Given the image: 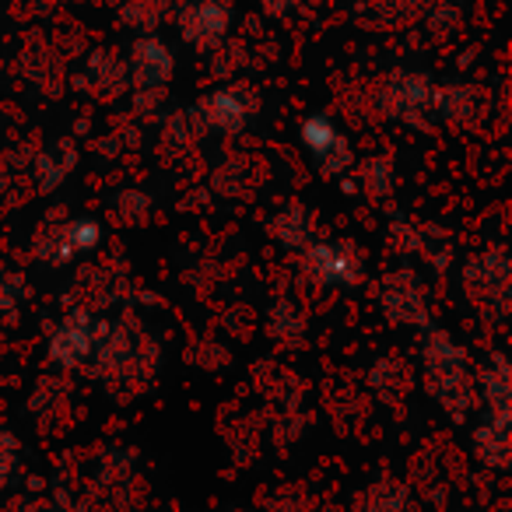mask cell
<instances>
[{"label": "cell", "instance_id": "1", "mask_svg": "<svg viewBox=\"0 0 512 512\" xmlns=\"http://www.w3.org/2000/svg\"><path fill=\"white\" fill-rule=\"evenodd\" d=\"M302 144L323 169H341L348 162V141H344V134L330 116H309L302 123Z\"/></svg>", "mask_w": 512, "mask_h": 512}, {"label": "cell", "instance_id": "2", "mask_svg": "<svg viewBox=\"0 0 512 512\" xmlns=\"http://www.w3.org/2000/svg\"><path fill=\"white\" fill-rule=\"evenodd\" d=\"M355 260H351L348 249L341 246H316L309 253V274H313L320 285H351L355 281Z\"/></svg>", "mask_w": 512, "mask_h": 512}, {"label": "cell", "instance_id": "3", "mask_svg": "<svg viewBox=\"0 0 512 512\" xmlns=\"http://www.w3.org/2000/svg\"><path fill=\"white\" fill-rule=\"evenodd\" d=\"M228 25V15L221 4H214V0H204V4H197L193 11H186L183 15V32L190 43L197 46H211L221 39V32H225Z\"/></svg>", "mask_w": 512, "mask_h": 512}, {"label": "cell", "instance_id": "4", "mask_svg": "<svg viewBox=\"0 0 512 512\" xmlns=\"http://www.w3.org/2000/svg\"><path fill=\"white\" fill-rule=\"evenodd\" d=\"M172 74V53L158 39H141L134 46V78L141 85H165Z\"/></svg>", "mask_w": 512, "mask_h": 512}, {"label": "cell", "instance_id": "5", "mask_svg": "<svg viewBox=\"0 0 512 512\" xmlns=\"http://www.w3.org/2000/svg\"><path fill=\"white\" fill-rule=\"evenodd\" d=\"M246 116H249V106L239 92H214L211 99H207V120H211V127L232 134V130H242Z\"/></svg>", "mask_w": 512, "mask_h": 512}, {"label": "cell", "instance_id": "6", "mask_svg": "<svg viewBox=\"0 0 512 512\" xmlns=\"http://www.w3.org/2000/svg\"><path fill=\"white\" fill-rule=\"evenodd\" d=\"M88 348H92V330L81 323V316L67 320L64 327H60V334L53 337V355H57L60 362H67V365L81 362V358L88 355Z\"/></svg>", "mask_w": 512, "mask_h": 512}, {"label": "cell", "instance_id": "7", "mask_svg": "<svg viewBox=\"0 0 512 512\" xmlns=\"http://www.w3.org/2000/svg\"><path fill=\"white\" fill-rule=\"evenodd\" d=\"M15 456H18L15 439H11V435L4 432V428H0V484L8 481L11 470H15Z\"/></svg>", "mask_w": 512, "mask_h": 512}]
</instances>
